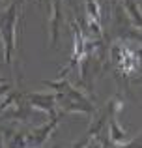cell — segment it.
<instances>
[{
	"mask_svg": "<svg viewBox=\"0 0 142 148\" xmlns=\"http://www.w3.org/2000/svg\"><path fill=\"white\" fill-rule=\"evenodd\" d=\"M15 17H17V8H11L10 13L2 19L0 23V34L4 38V58L6 62L11 60V53H13V47H15Z\"/></svg>",
	"mask_w": 142,
	"mask_h": 148,
	"instance_id": "obj_1",
	"label": "cell"
},
{
	"mask_svg": "<svg viewBox=\"0 0 142 148\" xmlns=\"http://www.w3.org/2000/svg\"><path fill=\"white\" fill-rule=\"evenodd\" d=\"M112 56L114 60H116L118 68L122 69V71L125 73V75H133V73L139 69V53L129 47H125V45H116V47L112 49Z\"/></svg>",
	"mask_w": 142,
	"mask_h": 148,
	"instance_id": "obj_2",
	"label": "cell"
},
{
	"mask_svg": "<svg viewBox=\"0 0 142 148\" xmlns=\"http://www.w3.org/2000/svg\"><path fill=\"white\" fill-rule=\"evenodd\" d=\"M56 96H52V94H32L28 98L30 101V105H34V107H37V109H41V111H45V112H49L51 116H54V105H56Z\"/></svg>",
	"mask_w": 142,
	"mask_h": 148,
	"instance_id": "obj_3",
	"label": "cell"
},
{
	"mask_svg": "<svg viewBox=\"0 0 142 148\" xmlns=\"http://www.w3.org/2000/svg\"><path fill=\"white\" fill-rule=\"evenodd\" d=\"M88 25L94 32H101V8L97 0H88Z\"/></svg>",
	"mask_w": 142,
	"mask_h": 148,
	"instance_id": "obj_4",
	"label": "cell"
},
{
	"mask_svg": "<svg viewBox=\"0 0 142 148\" xmlns=\"http://www.w3.org/2000/svg\"><path fill=\"white\" fill-rule=\"evenodd\" d=\"M110 139H112V143H116V145H120V146L127 143V133H125L122 127H118L114 114H112V118H110Z\"/></svg>",
	"mask_w": 142,
	"mask_h": 148,
	"instance_id": "obj_5",
	"label": "cell"
},
{
	"mask_svg": "<svg viewBox=\"0 0 142 148\" xmlns=\"http://www.w3.org/2000/svg\"><path fill=\"white\" fill-rule=\"evenodd\" d=\"M125 6H127L131 17L135 19V25H139L140 28H142V13H140L139 6H137V2H135V0H125Z\"/></svg>",
	"mask_w": 142,
	"mask_h": 148,
	"instance_id": "obj_6",
	"label": "cell"
},
{
	"mask_svg": "<svg viewBox=\"0 0 142 148\" xmlns=\"http://www.w3.org/2000/svg\"><path fill=\"white\" fill-rule=\"evenodd\" d=\"M0 83H2V79H0Z\"/></svg>",
	"mask_w": 142,
	"mask_h": 148,
	"instance_id": "obj_7",
	"label": "cell"
}]
</instances>
